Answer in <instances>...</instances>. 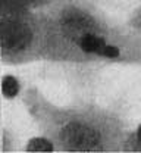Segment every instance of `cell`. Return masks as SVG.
<instances>
[{
	"label": "cell",
	"instance_id": "1",
	"mask_svg": "<svg viewBox=\"0 0 141 153\" xmlns=\"http://www.w3.org/2000/svg\"><path fill=\"white\" fill-rule=\"evenodd\" d=\"M19 97L24 111L56 152H122L131 127L119 109L93 100L61 105L35 85L24 87Z\"/></svg>",
	"mask_w": 141,
	"mask_h": 153
},
{
	"label": "cell",
	"instance_id": "2",
	"mask_svg": "<svg viewBox=\"0 0 141 153\" xmlns=\"http://www.w3.org/2000/svg\"><path fill=\"white\" fill-rule=\"evenodd\" d=\"M0 56L6 66L31 63L77 65L47 10L0 3Z\"/></svg>",
	"mask_w": 141,
	"mask_h": 153
},
{
	"label": "cell",
	"instance_id": "3",
	"mask_svg": "<svg viewBox=\"0 0 141 153\" xmlns=\"http://www.w3.org/2000/svg\"><path fill=\"white\" fill-rule=\"evenodd\" d=\"M82 65H119L141 68V34L125 22L107 18L81 43Z\"/></svg>",
	"mask_w": 141,
	"mask_h": 153
},
{
	"label": "cell",
	"instance_id": "4",
	"mask_svg": "<svg viewBox=\"0 0 141 153\" xmlns=\"http://www.w3.org/2000/svg\"><path fill=\"white\" fill-rule=\"evenodd\" d=\"M62 1L63 0H0V3L3 4H10L31 10H49Z\"/></svg>",
	"mask_w": 141,
	"mask_h": 153
},
{
	"label": "cell",
	"instance_id": "5",
	"mask_svg": "<svg viewBox=\"0 0 141 153\" xmlns=\"http://www.w3.org/2000/svg\"><path fill=\"white\" fill-rule=\"evenodd\" d=\"M24 150H35V152H38V150H43V152H47V150H55L56 152V147H55V144L52 143V140L47 137V135H44V134H38L37 137H32V138H30L28 141H27V144L24 146Z\"/></svg>",
	"mask_w": 141,
	"mask_h": 153
},
{
	"label": "cell",
	"instance_id": "6",
	"mask_svg": "<svg viewBox=\"0 0 141 153\" xmlns=\"http://www.w3.org/2000/svg\"><path fill=\"white\" fill-rule=\"evenodd\" d=\"M122 152H141V124L137 128H129Z\"/></svg>",
	"mask_w": 141,
	"mask_h": 153
},
{
	"label": "cell",
	"instance_id": "7",
	"mask_svg": "<svg viewBox=\"0 0 141 153\" xmlns=\"http://www.w3.org/2000/svg\"><path fill=\"white\" fill-rule=\"evenodd\" d=\"M13 150H18L16 134L13 133L12 130L3 128V131H1V152L7 153V152H13Z\"/></svg>",
	"mask_w": 141,
	"mask_h": 153
},
{
	"label": "cell",
	"instance_id": "8",
	"mask_svg": "<svg viewBox=\"0 0 141 153\" xmlns=\"http://www.w3.org/2000/svg\"><path fill=\"white\" fill-rule=\"evenodd\" d=\"M125 24L129 28H132L134 31H137L138 34H141V4H138L137 7H134L128 13V18L125 21Z\"/></svg>",
	"mask_w": 141,
	"mask_h": 153
}]
</instances>
